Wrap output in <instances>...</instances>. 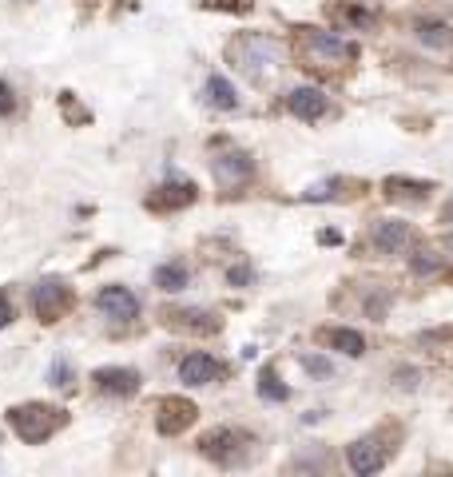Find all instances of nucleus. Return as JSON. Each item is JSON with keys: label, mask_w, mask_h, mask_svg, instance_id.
Listing matches in <instances>:
<instances>
[{"label": "nucleus", "mask_w": 453, "mask_h": 477, "mask_svg": "<svg viewBox=\"0 0 453 477\" xmlns=\"http://www.w3.org/2000/svg\"><path fill=\"white\" fill-rule=\"evenodd\" d=\"M231 64L239 68L243 76H251V80H263V76H270V68L279 64V44L270 36H239L231 44Z\"/></svg>", "instance_id": "1"}, {"label": "nucleus", "mask_w": 453, "mask_h": 477, "mask_svg": "<svg viewBox=\"0 0 453 477\" xmlns=\"http://www.w3.org/2000/svg\"><path fill=\"white\" fill-rule=\"evenodd\" d=\"M298 52H302L307 68H326V72L342 68L346 60H354V44H346L334 32H302L298 36Z\"/></svg>", "instance_id": "2"}, {"label": "nucleus", "mask_w": 453, "mask_h": 477, "mask_svg": "<svg viewBox=\"0 0 453 477\" xmlns=\"http://www.w3.org/2000/svg\"><path fill=\"white\" fill-rule=\"evenodd\" d=\"M8 422H13V429L28 445H36V441H48L52 434H56L64 414L52 410V406H44V402H28V406H13V410H8Z\"/></svg>", "instance_id": "3"}, {"label": "nucleus", "mask_w": 453, "mask_h": 477, "mask_svg": "<svg viewBox=\"0 0 453 477\" xmlns=\"http://www.w3.org/2000/svg\"><path fill=\"white\" fill-rule=\"evenodd\" d=\"M251 445H255V438H251V434H243V429H231V426L211 429V434H203V438H199V453H203V457H211V462H219V465L246 462V457H251Z\"/></svg>", "instance_id": "4"}, {"label": "nucleus", "mask_w": 453, "mask_h": 477, "mask_svg": "<svg viewBox=\"0 0 453 477\" xmlns=\"http://www.w3.org/2000/svg\"><path fill=\"white\" fill-rule=\"evenodd\" d=\"M32 306H36V314L44 318V322H56V318L72 306V291H68L60 279H44L36 291H32Z\"/></svg>", "instance_id": "5"}, {"label": "nucleus", "mask_w": 453, "mask_h": 477, "mask_svg": "<svg viewBox=\"0 0 453 477\" xmlns=\"http://www.w3.org/2000/svg\"><path fill=\"white\" fill-rule=\"evenodd\" d=\"M346 462L354 473H378L382 465H386V438L382 434H366V438H358L346 453Z\"/></svg>", "instance_id": "6"}, {"label": "nucleus", "mask_w": 453, "mask_h": 477, "mask_svg": "<svg viewBox=\"0 0 453 477\" xmlns=\"http://www.w3.org/2000/svg\"><path fill=\"white\" fill-rule=\"evenodd\" d=\"M195 406L187 402V398H163L160 402V410H155V426H160V434H183L191 422H195Z\"/></svg>", "instance_id": "7"}, {"label": "nucleus", "mask_w": 453, "mask_h": 477, "mask_svg": "<svg viewBox=\"0 0 453 477\" xmlns=\"http://www.w3.org/2000/svg\"><path fill=\"white\" fill-rule=\"evenodd\" d=\"M96 306L108 318H120V322H127V318L139 314V298H135L127 286H104V291L96 294Z\"/></svg>", "instance_id": "8"}, {"label": "nucleus", "mask_w": 453, "mask_h": 477, "mask_svg": "<svg viewBox=\"0 0 453 477\" xmlns=\"http://www.w3.org/2000/svg\"><path fill=\"white\" fill-rule=\"evenodd\" d=\"M251 172H255V163H251L246 151H223V155L215 159V179H219L223 187H243L246 179H251Z\"/></svg>", "instance_id": "9"}, {"label": "nucleus", "mask_w": 453, "mask_h": 477, "mask_svg": "<svg viewBox=\"0 0 453 477\" xmlns=\"http://www.w3.org/2000/svg\"><path fill=\"white\" fill-rule=\"evenodd\" d=\"M286 108H291L298 120L314 123V120L326 116V92H322V88H294L291 96H286Z\"/></svg>", "instance_id": "10"}, {"label": "nucleus", "mask_w": 453, "mask_h": 477, "mask_svg": "<svg viewBox=\"0 0 453 477\" xmlns=\"http://www.w3.org/2000/svg\"><path fill=\"white\" fill-rule=\"evenodd\" d=\"M374 247L378 251H386V255H402V251H410V223H398V219H382L378 227H374Z\"/></svg>", "instance_id": "11"}, {"label": "nucleus", "mask_w": 453, "mask_h": 477, "mask_svg": "<svg viewBox=\"0 0 453 477\" xmlns=\"http://www.w3.org/2000/svg\"><path fill=\"white\" fill-rule=\"evenodd\" d=\"M179 378H183L187 386H211V382L219 378V362L211 354H187L183 362H179Z\"/></svg>", "instance_id": "12"}, {"label": "nucleus", "mask_w": 453, "mask_h": 477, "mask_svg": "<svg viewBox=\"0 0 453 477\" xmlns=\"http://www.w3.org/2000/svg\"><path fill=\"white\" fill-rule=\"evenodd\" d=\"M92 382H96L104 394H135L139 390V374L135 370H123V366H104L92 374Z\"/></svg>", "instance_id": "13"}, {"label": "nucleus", "mask_w": 453, "mask_h": 477, "mask_svg": "<svg viewBox=\"0 0 453 477\" xmlns=\"http://www.w3.org/2000/svg\"><path fill=\"white\" fill-rule=\"evenodd\" d=\"M195 199V187L191 184H163L155 195L147 199V207L151 211H172V207H187Z\"/></svg>", "instance_id": "14"}, {"label": "nucleus", "mask_w": 453, "mask_h": 477, "mask_svg": "<svg viewBox=\"0 0 453 477\" xmlns=\"http://www.w3.org/2000/svg\"><path fill=\"white\" fill-rule=\"evenodd\" d=\"M382 187H386V199H398V203H405V199L421 203L433 191V184H426V179H402V175H390Z\"/></svg>", "instance_id": "15"}, {"label": "nucleus", "mask_w": 453, "mask_h": 477, "mask_svg": "<svg viewBox=\"0 0 453 477\" xmlns=\"http://www.w3.org/2000/svg\"><path fill=\"white\" fill-rule=\"evenodd\" d=\"M167 322H172L175 331H191V334L219 331V322H215L207 310H172V314H167Z\"/></svg>", "instance_id": "16"}, {"label": "nucleus", "mask_w": 453, "mask_h": 477, "mask_svg": "<svg viewBox=\"0 0 453 477\" xmlns=\"http://www.w3.org/2000/svg\"><path fill=\"white\" fill-rule=\"evenodd\" d=\"M322 343H330L334 350H342V354H350V358H362L366 354V338L358 331H346V326H338V331H326L322 334Z\"/></svg>", "instance_id": "17"}, {"label": "nucleus", "mask_w": 453, "mask_h": 477, "mask_svg": "<svg viewBox=\"0 0 453 477\" xmlns=\"http://www.w3.org/2000/svg\"><path fill=\"white\" fill-rule=\"evenodd\" d=\"M417 40H421L426 48H449V44H453V28L441 25V20H421V25H417Z\"/></svg>", "instance_id": "18"}, {"label": "nucleus", "mask_w": 453, "mask_h": 477, "mask_svg": "<svg viewBox=\"0 0 453 477\" xmlns=\"http://www.w3.org/2000/svg\"><path fill=\"white\" fill-rule=\"evenodd\" d=\"M203 92H207V104H211V108H223V111H231L235 104H239V96H235V88L227 84L223 76H211Z\"/></svg>", "instance_id": "19"}, {"label": "nucleus", "mask_w": 453, "mask_h": 477, "mask_svg": "<svg viewBox=\"0 0 453 477\" xmlns=\"http://www.w3.org/2000/svg\"><path fill=\"white\" fill-rule=\"evenodd\" d=\"M155 286H163V291H183L187 267L183 263H163V267H155Z\"/></svg>", "instance_id": "20"}, {"label": "nucleus", "mask_w": 453, "mask_h": 477, "mask_svg": "<svg viewBox=\"0 0 453 477\" xmlns=\"http://www.w3.org/2000/svg\"><path fill=\"white\" fill-rule=\"evenodd\" d=\"M258 394H263L267 402H286V386L274 378V370H270V366L258 374Z\"/></svg>", "instance_id": "21"}, {"label": "nucleus", "mask_w": 453, "mask_h": 477, "mask_svg": "<svg viewBox=\"0 0 453 477\" xmlns=\"http://www.w3.org/2000/svg\"><path fill=\"white\" fill-rule=\"evenodd\" d=\"M414 270H417V275H433V270H441V255H429V251H421V255L414 258Z\"/></svg>", "instance_id": "22"}, {"label": "nucleus", "mask_w": 453, "mask_h": 477, "mask_svg": "<svg viewBox=\"0 0 453 477\" xmlns=\"http://www.w3.org/2000/svg\"><path fill=\"white\" fill-rule=\"evenodd\" d=\"M417 382H421L417 370H398V374H393V386H398V390H417Z\"/></svg>", "instance_id": "23"}, {"label": "nucleus", "mask_w": 453, "mask_h": 477, "mask_svg": "<svg viewBox=\"0 0 453 477\" xmlns=\"http://www.w3.org/2000/svg\"><path fill=\"white\" fill-rule=\"evenodd\" d=\"M302 366H307L310 370V374H322V378H326V374H330V362H326V358H319V354H307V358H302Z\"/></svg>", "instance_id": "24"}, {"label": "nucleus", "mask_w": 453, "mask_h": 477, "mask_svg": "<svg viewBox=\"0 0 453 477\" xmlns=\"http://www.w3.org/2000/svg\"><path fill=\"white\" fill-rule=\"evenodd\" d=\"M13 108H16V99H13V88L0 80V116H13Z\"/></svg>", "instance_id": "25"}, {"label": "nucleus", "mask_w": 453, "mask_h": 477, "mask_svg": "<svg viewBox=\"0 0 453 477\" xmlns=\"http://www.w3.org/2000/svg\"><path fill=\"white\" fill-rule=\"evenodd\" d=\"M449 338H453V326H445V331H426L421 338H417V343L429 346V343H449Z\"/></svg>", "instance_id": "26"}, {"label": "nucleus", "mask_w": 453, "mask_h": 477, "mask_svg": "<svg viewBox=\"0 0 453 477\" xmlns=\"http://www.w3.org/2000/svg\"><path fill=\"white\" fill-rule=\"evenodd\" d=\"M68 378H72V366H68V362H56V366H52V386H68Z\"/></svg>", "instance_id": "27"}, {"label": "nucleus", "mask_w": 453, "mask_h": 477, "mask_svg": "<svg viewBox=\"0 0 453 477\" xmlns=\"http://www.w3.org/2000/svg\"><path fill=\"white\" fill-rule=\"evenodd\" d=\"M227 279H231V286H246V282H251V267H235Z\"/></svg>", "instance_id": "28"}, {"label": "nucleus", "mask_w": 453, "mask_h": 477, "mask_svg": "<svg viewBox=\"0 0 453 477\" xmlns=\"http://www.w3.org/2000/svg\"><path fill=\"white\" fill-rule=\"evenodd\" d=\"M13 322V306H8V298L0 294V326H8Z\"/></svg>", "instance_id": "29"}, {"label": "nucleus", "mask_w": 453, "mask_h": 477, "mask_svg": "<svg viewBox=\"0 0 453 477\" xmlns=\"http://www.w3.org/2000/svg\"><path fill=\"white\" fill-rule=\"evenodd\" d=\"M441 219H445V223L453 219V203H449V207H445V211H441Z\"/></svg>", "instance_id": "30"}, {"label": "nucleus", "mask_w": 453, "mask_h": 477, "mask_svg": "<svg viewBox=\"0 0 453 477\" xmlns=\"http://www.w3.org/2000/svg\"><path fill=\"white\" fill-rule=\"evenodd\" d=\"M445 251H449V255H453V235H445Z\"/></svg>", "instance_id": "31"}]
</instances>
